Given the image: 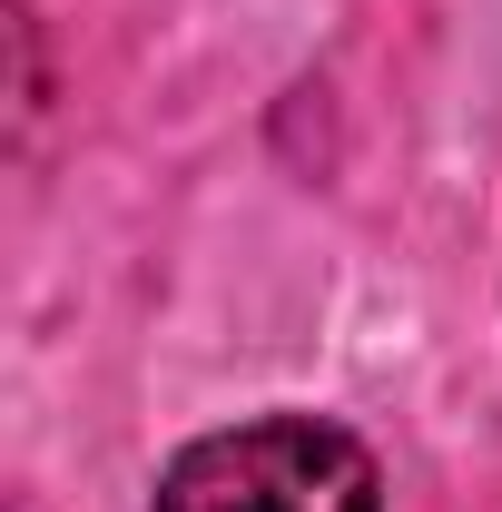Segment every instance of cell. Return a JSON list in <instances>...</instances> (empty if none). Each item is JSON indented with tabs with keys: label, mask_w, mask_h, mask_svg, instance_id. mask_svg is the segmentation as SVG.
Returning a JSON list of instances; mask_svg holds the SVG:
<instances>
[{
	"label": "cell",
	"mask_w": 502,
	"mask_h": 512,
	"mask_svg": "<svg viewBox=\"0 0 502 512\" xmlns=\"http://www.w3.org/2000/svg\"><path fill=\"white\" fill-rule=\"evenodd\" d=\"M158 512H384L375 453L315 414L207 434L158 473Z\"/></svg>",
	"instance_id": "cell-1"
}]
</instances>
